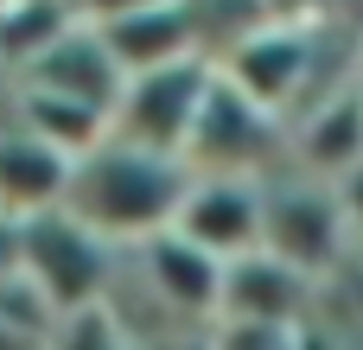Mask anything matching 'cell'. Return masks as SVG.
<instances>
[{"label": "cell", "mask_w": 363, "mask_h": 350, "mask_svg": "<svg viewBox=\"0 0 363 350\" xmlns=\"http://www.w3.org/2000/svg\"><path fill=\"white\" fill-rule=\"evenodd\" d=\"M211 83H217V64L211 57H185V64L128 77V89L115 102V140L147 147V153H166V159H185V147L198 134V115L211 102Z\"/></svg>", "instance_id": "5"}, {"label": "cell", "mask_w": 363, "mask_h": 350, "mask_svg": "<svg viewBox=\"0 0 363 350\" xmlns=\"http://www.w3.org/2000/svg\"><path fill=\"white\" fill-rule=\"evenodd\" d=\"M313 45H319V26H262L217 64V77L236 83L268 115L294 121V108L306 102V83H313Z\"/></svg>", "instance_id": "6"}, {"label": "cell", "mask_w": 363, "mask_h": 350, "mask_svg": "<svg viewBox=\"0 0 363 350\" xmlns=\"http://www.w3.org/2000/svg\"><path fill=\"white\" fill-rule=\"evenodd\" d=\"M345 0H262L268 26H332Z\"/></svg>", "instance_id": "17"}, {"label": "cell", "mask_w": 363, "mask_h": 350, "mask_svg": "<svg viewBox=\"0 0 363 350\" xmlns=\"http://www.w3.org/2000/svg\"><path fill=\"white\" fill-rule=\"evenodd\" d=\"M185 19H191L198 51H204L211 64H223L242 38H255V32L268 26L262 0H185Z\"/></svg>", "instance_id": "16"}, {"label": "cell", "mask_w": 363, "mask_h": 350, "mask_svg": "<svg viewBox=\"0 0 363 350\" xmlns=\"http://www.w3.org/2000/svg\"><path fill=\"white\" fill-rule=\"evenodd\" d=\"M191 179H236V185H268L294 166V140L287 121L268 115L262 102H249L236 83H211V102L198 115V134L185 147Z\"/></svg>", "instance_id": "3"}, {"label": "cell", "mask_w": 363, "mask_h": 350, "mask_svg": "<svg viewBox=\"0 0 363 350\" xmlns=\"http://www.w3.org/2000/svg\"><path fill=\"white\" fill-rule=\"evenodd\" d=\"M0 6H13V0H0Z\"/></svg>", "instance_id": "21"}, {"label": "cell", "mask_w": 363, "mask_h": 350, "mask_svg": "<svg viewBox=\"0 0 363 350\" xmlns=\"http://www.w3.org/2000/svg\"><path fill=\"white\" fill-rule=\"evenodd\" d=\"M357 108H363V83H357Z\"/></svg>", "instance_id": "20"}, {"label": "cell", "mask_w": 363, "mask_h": 350, "mask_svg": "<svg viewBox=\"0 0 363 350\" xmlns=\"http://www.w3.org/2000/svg\"><path fill=\"white\" fill-rule=\"evenodd\" d=\"M128 268H134V281H140L179 325H191V332H211V325H217V312H223V261H211V255L191 249L185 236L166 230V236L128 249Z\"/></svg>", "instance_id": "7"}, {"label": "cell", "mask_w": 363, "mask_h": 350, "mask_svg": "<svg viewBox=\"0 0 363 350\" xmlns=\"http://www.w3.org/2000/svg\"><path fill=\"white\" fill-rule=\"evenodd\" d=\"M0 77H6V70H0Z\"/></svg>", "instance_id": "22"}, {"label": "cell", "mask_w": 363, "mask_h": 350, "mask_svg": "<svg viewBox=\"0 0 363 350\" xmlns=\"http://www.w3.org/2000/svg\"><path fill=\"white\" fill-rule=\"evenodd\" d=\"M172 236H185L191 249H204L211 261H242L262 255V185H236V179H191Z\"/></svg>", "instance_id": "9"}, {"label": "cell", "mask_w": 363, "mask_h": 350, "mask_svg": "<svg viewBox=\"0 0 363 350\" xmlns=\"http://www.w3.org/2000/svg\"><path fill=\"white\" fill-rule=\"evenodd\" d=\"M96 32H102V45L115 51L121 77H147V70L204 57V51H198V32H191V19H185V0H140V6H128L121 19L96 26Z\"/></svg>", "instance_id": "11"}, {"label": "cell", "mask_w": 363, "mask_h": 350, "mask_svg": "<svg viewBox=\"0 0 363 350\" xmlns=\"http://www.w3.org/2000/svg\"><path fill=\"white\" fill-rule=\"evenodd\" d=\"M332 191H338V204H345V223H351V236L363 242V159L345 172V179H338V185H332Z\"/></svg>", "instance_id": "18"}, {"label": "cell", "mask_w": 363, "mask_h": 350, "mask_svg": "<svg viewBox=\"0 0 363 350\" xmlns=\"http://www.w3.org/2000/svg\"><path fill=\"white\" fill-rule=\"evenodd\" d=\"M185 191H191L185 159H166V153H147V147H128V140L108 134L96 153H83L70 166L64 210L77 223H89L102 242L140 249V242H153V236H166L179 223Z\"/></svg>", "instance_id": "1"}, {"label": "cell", "mask_w": 363, "mask_h": 350, "mask_svg": "<svg viewBox=\"0 0 363 350\" xmlns=\"http://www.w3.org/2000/svg\"><path fill=\"white\" fill-rule=\"evenodd\" d=\"M262 249L300 274H313L319 287L351 261L357 236L345 223V204L325 179H306V172H281L262 185Z\"/></svg>", "instance_id": "4"}, {"label": "cell", "mask_w": 363, "mask_h": 350, "mask_svg": "<svg viewBox=\"0 0 363 350\" xmlns=\"http://www.w3.org/2000/svg\"><path fill=\"white\" fill-rule=\"evenodd\" d=\"M19 274L51 300L57 319H77V312H102L108 306V287L121 274V249L102 242L89 223H77L57 204L45 217L19 223Z\"/></svg>", "instance_id": "2"}, {"label": "cell", "mask_w": 363, "mask_h": 350, "mask_svg": "<svg viewBox=\"0 0 363 350\" xmlns=\"http://www.w3.org/2000/svg\"><path fill=\"white\" fill-rule=\"evenodd\" d=\"M287 140H294V172L338 185V179L363 159V108H357V89H345V96L319 102L313 115L287 121Z\"/></svg>", "instance_id": "12"}, {"label": "cell", "mask_w": 363, "mask_h": 350, "mask_svg": "<svg viewBox=\"0 0 363 350\" xmlns=\"http://www.w3.org/2000/svg\"><path fill=\"white\" fill-rule=\"evenodd\" d=\"M319 281L274 261L268 249L262 255H242L223 268V312L217 325H268V332H300L319 319Z\"/></svg>", "instance_id": "8"}, {"label": "cell", "mask_w": 363, "mask_h": 350, "mask_svg": "<svg viewBox=\"0 0 363 350\" xmlns=\"http://www.w3.org/2000/svg\"><path fill=\"white\" fill-rule=\"evenodd\" d=\"M19 134L45 140L51 153H64L77 166L83 153H96L115 134V121L102 108H83V102H64V96H45V89H26L19 83Z\"/></svg>", "instance_id": "14"}, {"label": "cell", "mask_w": 363, "mask_h": 350, "mask_svg": "<svg viewBox=\"0 0 363 350\" xmlns=\"http://www.w3.org/2000/svg\"><path fill=\"white\" fill-rule=\"evenodd\" d=\"M19 83H26V89H45V96H64V102H83V108H102L108 121H115V102H121V89H128V77H121V64H115V51L102 45L96 26L64 32Z\"/></svg>", "instance_id": "10"}, {"label": "cell", "mask_w": 363, "mask_h": 350, "mask_svg": "<svg viewBox=\"0 0 363 350\" xmlns=\"http://www.w3.org/2000/svg\"><path fill=\"white\" fill-rule=\"evenodd\" d=\"M64 32H77L70 0H13V6H0V70L19 83Z\"/></svg>", "instance_id": "15"}, {"label": "cell", "mask_w": 363, "mask_h": 350, "mask_svg": "<svg viewBox=\"0 0 363 350\" xmlns=\"http://www.w3.org/2000/svg\"><path fill=\"white\" fill-rule=\"evenodd\" d=\"M13 274H19V223L0 217V281H13Z\"/></svg>", "instance_id": "19"}, {"label": "cell", "mask_w": 363, "mask_h": 350, "mask_svg": "<svg viewBox=\"0 0 363 350\" xmlns=\"http://www.w3.org/2000/svg\"><path fill=\"white\" fill-rule=\"evenodd\" d=\"M64 191H70V159L64 153H51L45 140H32L19 128L0 134V217H13V223L45 217V210L64 204Z\"/></svg>", "instance_id": "13"}]
</instances>
